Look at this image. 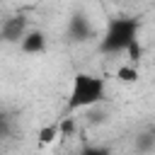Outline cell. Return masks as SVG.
Wrapping results in <instances>:
<instances>
[{
  "label": "cell",
  "mask_w": 155,
  "mask_h": 155,
  "mask_svg": "<svg viewBox=\"0 0 155 155\" xmlns=\"http://www.w3.org/2000/svg\"><path fill=\"white\" fill-rule=\"evenodd\" d=\"M138 29L140 22L131 15H119V17H109L97 51L102 56H116V53H131L133 58H138L140 46H138Z\"/></svg>",
  "instance_id": "6da1fadb"
},
{
  "label": "cell",
  "mask_w": 155,
  "mask_h": 155,
  "mask_svg": "<svg viewBox=\"0 0 155 155\" xmlns=\"http://www.w3.org/2000/svg\"><path fill=\"white\" fill-rule=\"evenodd\" d=\"M107 102V80L94 75V73H75L68 92V111H80L90 109L94 104Z\"/></svg>",
  "instance_id": "7a4b0ae2"
},
{
  "label": "cell",
  "mask_w": 155,
  "mask_h": 155,
  "mask_svg": "<svg viewBox=\"0 0 155 155\" xmlns=\"http://www.w3.org/2000/svg\"><path fill=\"white\" fill-rule=\"evenodd\" d=\"M27 31H29V29H27V17L15 15V17H10V19L2 22V27H0V39H2L5 44H19Z\"/></svg>",
  "instance_id": "3957f363"
},
{
  "label": "cell",
  "mask_w": 155,
  "mask_h": 155,
  "mask_svg": "<svg viewBox=\"0 0 155 155\" xmlns=\"http://www.w3.org/2000/svg\"><path fill=\"white\" fill-rule=\"evenodd\" d=\"M92 36V24L85 15H73L68 22V39L70 41H87Z\"/></svg>",
  "instance_id": "277c9868"
},
{
  "label": "cell",
  "mask_w": 155,
  "mask_h": 155,
  "mask_svg": "<svg viewBox=\"0 0 155 155\" xmlns=\"http://www.w3.org/2000/svg\"><path fill=\"white\" fill-rule=\"evenodd\" d=\"M19 48H22L24 53H29V56L44 53V51H46V34H44L41 29H29V31L24 34V39L19 41Z\"/></svg>",
  "instance_id": "5b68a950"
},
{
  "label": "cell",
  "mask_w": 155,
  "mask_h": 155,
  "mask_svg": "<svg viewBox=\"0 0 155 155\" xmlns=\"http://www.w3.org/2000/svg\"><path fill=\"white\" fill-rule=\"evenodd\" d=\"M138 78H140V73H138L136 63H128V65L116 68V80H119V82H136Z\"/></svg>",
  "instance_id": "8992f818"
},
{
  "label": "cell",
  "mask_w": 155,
  "mask_h": 155,
  "mask_svg": "<svg viewBox=\"0 0 155 155\" xmlns=\"http://www.w3.org/2000/svg\"><path fill=\"white\" fill-rule=\"evenodd\" d=\"M78 155H111V150L104 145H85Z\"/></svg>",
  "instance_id": "52a82bcc"
},
{
  "label": "cell",
  "mask_w": 155,
  "mask_h": 155,
  "mask_svg": "<svg viewBox=\"0 0 155 155\" xmlns=\"http://www.w3.org/2000/svg\"><path fill=\"white\" fill-rule=\"evenodd\" d=\"M56 136H58V126H46V128L39 131V140L41 143H51Z\"/></svg>",
  "instance_id": "ba28073f"
},
{
  "label": "cell",
  "mask_w": 155,
  "mask_h": 155,
  "mask_svg": "<svg viewBox=\"0 0 155 155\" xmlns=\"http://www.w3.org/2000/svg\"><path fill=\"white\" fill-rule=\"evenodd\" d=\"M5 126H7V116H5V111L0 109V133L5 131Z\"/></svg>",
  "instance_id": "9c48e42d"
}]
</instances>
